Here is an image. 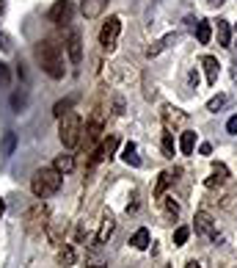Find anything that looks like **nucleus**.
I'll return each instance as SVG.
<instances>
[{"instance_id": "f257e3e1", "label": "nucleus", "mask_w": 237, "mask_h": 268, "mask_svg": "<svg viewBox=\"0 0 237 268\" xmlns=\"http://www.w3.org/2000/svg\"><path fill=\"white\" fill-rule=\"evenodd\" d=\"M36 61H39V67L52 80H61L64 72H67V67H64V50L52 39H42V42L36 44Z\"/></svg>"}, {"instance_id": "f03ea898", "label": "nucleus", "mask_w": 237, "mask_h": 268, "mask_svg": "<svg viewBox=\"0 0 237 268\" xmlns=\"http://www.w3.org/2000/svg\"><path fill=\"white\" fill-rule=\"evenodd\" d=\"M61 182H64V174L55 172V169H39L34 174V180H31V191H34V197L39 199H47L52 194H58L61 191Z\"/></svg>"}, {"instance_id": "7ed1b4c3", "label": "nucleus", "mask_w": 237, "mask_h": 268, "mask_svg": "<svg viewBox=\"0 0 237 268\" xmlns=\"http://www.w3.org/2000/svg\"><path fill=\"white\" fill-rule=\"evenodd\" d=\"M80 133H83V127H80V116L77 113H67V116H61V127H58V136H61V144L64 147H77L80 144Z\"/></svg>"}, {"instance_id": "20e7f679", "label": "nucleus", "mask_w": 237, "mask_h": 268, "mask_svg": "<svg viewBox=\"0 0 237 268\" xmlns=\"http://www.w3.org/2000/svg\"><path fill=\"white\" fill-rule=\"evenodd\" d=\"M118 34H121V19L118 17H108L105 19V25H102L100 31V44H102V50H113L118 42Z\"/></svg>"}, {"instance_id": "39448f33", "label": "nucleus", "mask_w": 237, "mask_h": 268, "mask_svg": "<svg viewBox=\"0 0 237 268\" xmlns=\"http://www.w3.org/2000/svg\"><path fill=\"white\" fill-rule=\"evenodd\" d=\"M69 19H72V0H55V6L50 9V22L67 25Z\"/></svg>"}, {"instance_id": "423d86ee", "label": "nucleus", "mask_w": 237, "mask_h": 268, "mask_svg": "<svg viewBox=\"0 0 237 268\" xmlns=\"http://www.w3.org/2000/svg\"><path fill=\"white\" fill-rule=\"evenodd\" d=\"M196 230H199L207 241H215V238H218V230H215V224H212V216L204 213V210L196 213Z\"/></svg>"}, {"instance_id": "0eeeda50", "label": "nucleus", "mask_w": 237, "mask_h": 268, "mask_svg": "<svg viewBox=\"0 0 237 268\" xmlns=\"http://www.w3.org/2000/svg\"><path fill=\"white\" fill-rule=\"evenodd\" d=\"M113 230H116V218H113L110 210H105V213H102V221H100V230H97V243H105L110 235H113Z\"/></svg>"}, {"instance_id": "6e6552de", "label": "nucleus", "mask_w": 237, "mask_h": 268, "mask_svg": "<svg viewBox=\"0 0 237 268\" xmlns=\"http://www.w3.org/2000/svg\"><path fill=\"white\" fill-rule=\"evenodd\" d=\"M67 50H69V61L77 67V64H80V58H83V44H80V34H77V31H72V34H69Z\"/></svg>"}, {"instance_id": "1a4fd4ad", "label": "nucleus", "mask_w": 237, "mask_h": 268, "mask_svg": "<svg viewBox=\"0 0 237 268\" xmlns=\"http://www.w3.org/2000/svg\"><path fill=\"white\" fill-rule=\"evenodd\" d=\"M105 6H108V0H83L80 11H83V17L94 19V17H100L102 11H105Z\"/></svg>"}, {"instance_id": "9d476101", "label": "nucleus", "mask_w": 237, "mask_h": 268, "mask_svg": "<svg viewBox=\"0 0 237 268\" xmlns=\"http://www.w3.org/2000/svg\"><path fill=\"white\" fill-rule=\"evenodd\" d=\"M202 67L207 70V83H210V86H215V83H218V67H220L218 58H215V55H204Z\"/></svg>"}, {"instance_id": "9b49d317", "label": "nucleus", "mask_w": 237, "mask_h": 268, "mask_svg": "<svg viewBox=\"0 0 237 268\" xmlns=\"http://www.w3.org/2000/svg\"><path fill=\"white\" fill-rule=\"evenodd\" d=\"M14 149H17V133L6 130V133H3V141H0V155L9 158V155H14Z\"/></svg>"}, {"instance_id": "f8f14e48", "label": "nucleus", "mask_w": 237, "mask_h": 268, "mask_svg": "<svg viewBox=\"0 0 237 268\" xmlns=\"http://www.w3.org/2000/svg\"><path fill=\"white\" fill-rule=\"evenodd\" d=\"M193 149H196V133L193 130H185L179 136V152L182 155H193Z\"/></svg>"}, {"instance_id": "ddd939ff", "label": "nucleus", "mask_w": 237, "mask_h": 268, "mask_svg": "<svg viewBox=\"0 0 237 268\" xmlns=\"http://www.w3.org/2000/svg\"><path fill=\"white\" fill-rule=\"evenodd\" d=\"M121 161L130 166H141V158H138V147L130 141V144H124V149H121Z\"/></svg>"}, {"instance_id": "4468645a", "label": "nucleus", "mask_w": 237, "mask_h": 268, "mask_svg": "<svg viewBox=\"0 0 237 268\" xmlns=\"http://www.w3.org/2000/svg\"><path fill=\"white\" fill-rule=\"evenodd\" d=\"M52 169L61 172V174H69L72 169H75V158L72 155H58L55 161H52Z\"/></svg>"}, {"instance_id": "2eb2a0df", "label": "nucleus", "mask_w": 237, "mask_h": 268, "mask_svg": "<svg viewBox=\"0 0 237 268\" xmlns=\"http://www.w3.org/2000/svg\"><path fill=\"white\" fill-rule=\"evenodd\" d=\"M196 39H199V44H210L212 25L207 22V19H199V25H196Z\"/></svg>"}, {"instance_id": "dca6fc26", "label": "nucleus", "mask_w": 237, "mask_h": 268, "mask_svg": "<svg viewBox=\"0 0 237 268\" xmlns=\"http://www.w3.org/2000/svg\"><path fill=\"white\" fill-rule=\"evenodd\" d=\"M215 34H218V44L229 47V42H232V31H229V22H226V19H218V25H215Z\"/></svg>"}, {"instance_id": "f3484780", "label": "nucleus", "mask_w": 237, "mask_h": 268, "mask_svg": "<svg viewBox=\"0 0 237 268\" xmlns=\"http://www.w3.org/2000/svg\"><path fill=\"white\" fill-rule=\"evenodd\" d=\"M130 243H133L135 249H146V246H149V230H144V227H141V230L130 238Z\"/></svg>"}, {"instance_id": "a211bd4d", "label": "nucleus", "mask_w": 237, "mask_h": 268, "mask_svg": "<svg viewBox=\"0 0 237 268\" xmlns=\"http://www.w3.org/2000/svg\"><path fill=\"white\" fill-rule=\"evenodd\" d=\"M171 180H174V174H171V172H160V177H157V185H154V197H163V191L171 185Z\"/></svg>"}, {"instance_id": "6ab92c4d", "label": "nucleus", "mask_w": 237, "mask_h": 268, "mask_svg": "<svg viewBox=\"0 0 237 268\" xmlns=\"http://www.w3.org/2000/svg\"><path fill=\"white\" fill-rule=\"evenodd\" d=\"M226 103H229V97H226V94H215L210 103H207V111H210V113H218L220 108H226Z\"/></svg>"}, {"instance_id": "aec40b11", "label": "nucleus", "mask_w": 237, "mask_h": 268, "mask_svg": "<svg viewBox=\"0 0 237 268\" xmlns=\"http://www.w3.org/2000/svg\"><path fill=\"white\" fill-rule=\"evenodd\" d=\"M174 39H177V34H169V36H163L160 42H154L152 47L146 50V55H149V58H152V55H157V53H160V50H163V47H166V44H169V42H174Z\"/></svg>"}, {"instance_id": "412c9836", "label": "nucleus", "mask_w": 237, "mask_h": 268, "mask_svg": "<svg viewBox=\"0 0 237 268\" xmlns=\"http://www.w3.org/2000/svg\"><path fill=\"white\" fill-rule=\"evenodd\" d=\"M72 105H75V97H67V100H61V103H55V108H52V113H55V116H67L69 113V108H72Z\"/></svg>"}, {"instance_id": "4be33fe9", "label": "nucleus", "mask_w": 237, "mask_h": 268, "mask_svg": "<svg viewBox=\"0 0 237 268\" xmlns=\"http://www.w3.org/2000/svg\"><path fill=\"white\" fill-rule=\"evenodd\" d=\"M116 147H118V139H116V136H110V139L108 141H105V144H102V155H105V158H113V152H116Z\"/></svg>"}, {"instance_id": "5701e85b", "label": "nucleus", "mask_w": 237, "mask_h": 268, "mask_svg": "<svg viewBox=\"0 0 237 268\" xmlns=\"http://www.w3.org/2000/svg\"><path fill=\"white\" fill-rule=\"evenodd\" d=\"M58 263L61 266H72V263H75V251L69 249V246H64V249L58 251Z\"/></svg>"}, {"instance_id": "b1692460", "label": "nucleus", "mask_w": 237, "mask_h": 268, "mask_svg": "<svg viewBox=\"0 0 237 268\" xmlns=\"http://www.w3.org/2000/svg\"><path fill=\"white\" fill-rule=\"evenodd\" d=\"M163 155L174 158V141H171V133H163Z\"/></svg>"}, {"instance_id": "393cba45", "label": "nucleus", "mask_w": 237, "mask_h": 268, "mask_svg": "<svg viewBox=\"0 0 237 268\" xmlns=\"http://www.w3.org/2000/svg\"><path fill=\"white\" fill-rule=\"evenodd\" d=\"M187 235H190V230H187V227H179L177 232H174V246H182V243L187 241Z\"/></svg>"}, {"instance_id": "a878e982", "label": "nucleus", "mask_w": 237, "mask_h": 268, "mask_svg": "<svg viewBox=\"0 0 237 268\" xmlns=\"http://www.w3.org/2000/svg\"><path fill=\"white\" fill-rule=\"evenodd\" d=\"M9 83H11V70L0 61V86H9Z\"/></svg>"}, {"instance_id": "bb28decb", "label": "nucleus", "mask_w": 237, "mask_h": 268, "mask_svg": "<svg viewBox=\"0 0 237 268\" xmlns=\"http://www.w3.org/2000/svg\"><path fill=\"white\" fill-rule=\"evenodd\" d=\"M85 133H88V139H91V141H97V139H100V133H102V125H100V122H91Z\"/></svg>"}, {"instance_id": "cd10ccee", "label": "nucleus", "mask_w": 237, "mask_h": 268, "mask_svg": "<svg viewBox=\"0 0 237 268\" xmlns=\"http://www.w3.org/2000/svg\"><path fill=\"white\" fill-rule=\"evenodd\" d=\"M11 47H14V44H11V36H9V34H3V31H0V50H6V53H9Z\"/></svg>"}, {"instance_id": "c85d7f7f", "label": "nucleus", "mask_w": 237, "mask_h": 268, "mask_svg": "<svg viewBox=\"0 0 237 268\" xmlns=\"http://www.w3.org/2000/svg\"><path fill=\"white\" fill-rule=\"evenodd\" d=\"M166 210H169L171 216H179V205L174 202V197H169V202H166Z\"/></svg>"}, {"instance_id": "c756f323", "label": "nucleus", "mask_w": 237, "mask_h": 268, "mask_svg": "<svg viewBox=\"0 0 237 268\" xmlns=\"http://www.w3.org/2000/svg\"><path fill=\"white\" fill-rule=\"evenodd\" d=\"M226 130L232 133V136H237V116H232V119L226 122Z\"/></svg>"}, {"instance_id": "7c9ffc66", "label": "nucleus", "mask_w": 237, "mask_h": 268, "mask_svg": "<svg viewBox=\"0 0 237 268\" xmlns=\"http://www.w3.org/2000/svg\"><path fill=\"white\" fill-rule=\"evenodd\" d=\"M11 105H14V108H22V105H25V97H22V94H14V97H11Z\"/></svg>"}, {"instance_id": "2f4dec72", "label": "nucleus", "mask_w": 237, "mask_h": 268, "mask_svg": "<svg viewBox=\"0 0 237 268\" xmlns=\"http://www.w3.org/2000/svg\"><path fill=\"white\" fill-rule=\"evenodd\" d=\"M199 152H202V155H210L212 147H210V144H202V147H199Z\"/></svg>"}, {"instance_id": "473e14b6", "label": "nucleus", "mask_w": 237, "mask_h": 268, "mask_svg": "<svg viewBox=\"0 0 237 268\" xmlns=\"http://www.w3.org/2000/svg\"><path fill=\"white\" fill-rule=\"evenodd\" d=\"M220 3H223V0H207V6H210V9H218Z\"/></svg>"}, {"instance_id": "72a5a7b5", "label": "nucleus", "mask_w": 237, "mask_h": 268, "mask_svg": "<svg viewBox=\"0 0 237 268\" xmlns=\"http://www.w3.org/2000/svg\"><path fill=\"white\" fill-rule=\"evenodd\" d=\"M185 268H202V266H199V263H196V260H190V263H187Z\"/></svg>"}, {"instance_id": "f704fd0d", "label": "nucleus", "mask_w": 237, "mask_h": 268, "mask_svg": "<svg viewBox=\"0 0 237 268\" xmlns=\"http://www.w3.org/2000/svg\"><path fill=\"white\" fill-rule=\"evenodd\" d=\"M3 11H6V0H0V14H3Z\"/></svg>"}, {"instance_id": "c9c22d12", "label": "nucleus", "mask_w": 237, "mask_h": 268, "mask_svg": "<svg viewBox=\"0 0 237 268\" xmlns=\"http://www.w3.org/2000/svg\"><path fill=\"white\" fill-rule=\"evenodd\" d=\"M3 210H6V205H3V199H0V216H3Z\"/></svg>"}]
</instances>
